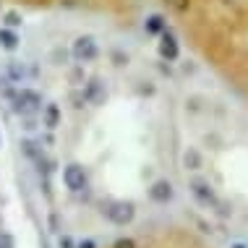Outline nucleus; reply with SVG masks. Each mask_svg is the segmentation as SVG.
<instances>
[{"label": "nucleus", "instance_id": "obj_1", "mask_svg": "<svg viewBox=\"0 0 248 248\" xmlns=\"http://www.w3.org/2000/svg\"><path fill=\"white\" fill-rule=\"evenodd\" d=\"M191 47L248 102V0H159Z\"/></svg>", "mask_w": 248, "mask_h": 248}, {"label": "nucleus", "instance_id": "obj_2", "mask_svg": "<svg viewBox=\"0 0 248 248\" xmlns=\"http://www.w3.org/2000/svg\"><path fill=\"white\" fill-rule=\"evenodd\" d=\"M16 8L47 16H97L125 21L139 8V0H3Z\"/></svg>", "mask_w": 248, "mask_h": 248}]
</instances>
